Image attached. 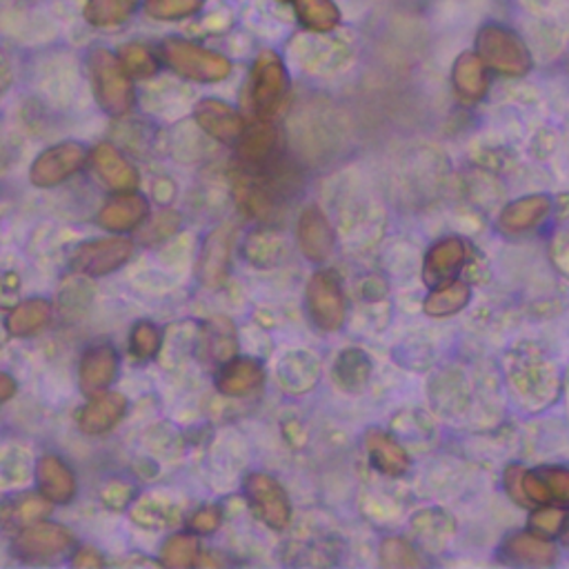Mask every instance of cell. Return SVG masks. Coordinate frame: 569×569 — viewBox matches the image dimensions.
I'll return each instance as SVG.
<instances>
[{"mask_svg":"<svg viewBox=\"0 0 569 569\" xmlns=\"http://www.w3.org/2000/svg\"><path fill=\"white\" fill-rule=\"evenodd\" d=\"M90 77L94 85L96 101L101 107L112 114V116H125L136 101L131 79L127 74V69L123 67L118 54L96 47L90 54Z\"/></svg>","mask_w":569,"mask_h":569,"instance_id":"obj_1","label":"cell"},{"mask_svg":"<svg viewBox=\"0 0 569 569\" xmlns=\"http://www.w3.org/2000/svg\"><path fill=\"white\" fill-rule=\"evenodd\" d=\"M161 56L178 77L198 83H221L232 74V62L217 51H209L183 38H167L161 45Z\"/></svg>","mask_w":569,"mask_h":569,"instance_id":"obj_2","label":"cell"},{"mask_svg":"<svg viewBox=\"0 0 569 569\" xmlns=\"http://www.w3.org/2000/svg\"><path fill=\"white\" fill-rule=\"evenodd\" d=\"M476 49H478V58L487 67L501 71V74L508 77H523L532 67V58L525 43L514 32L501 25H487L478 34Z\"/></svg>","mask_w":569,"mask_h":569,"instance_id":"obj_3","label":"cell"},{"mask_svg":"<svg viewBox=\"0 0 569 569\" xmlns=\"http://www.w3.org/2000/svg\"><path fill=\"white\" fill-rule=\"evenodd\" d=\"M307 312L316 327L334 332L342 327L347 316V303L342 294L340 278L329 271H316L307 284Z\"/></svg>","mask_w":569,"mask_h":569,"instance_id":"obj_4","label":"cell"},{"mask_svg":"<svg viewBox=\"0 0 569 569\" xmlns=\"http://www.w3.org/2000/svg\"><path fill=\"white\" fill-rule=\"evenodd\" d=\"M71 547H74V536H71V532L58 523L47 521H38L19 530V536L14 538L16 556L30 562L56 560L71 551Z\"/></svg>","mask_w":569,"mask_h":569,"instance_id":"obj_5","label":"cell"},{"mask_svg":"<svg viewBox=\"0 0 569 569\" xmlns=\"http://www.w3.org/2000/svg\"><path fill=\"white\" fill-rule=\"evenodd\" d=\"M252 105L260 118H269L278 112L290 81L280 58L271 51H263L254 65L252 74Z\"/></svg>","mask_w":569,"mask_h":569,"instance_id":"obj_6","label":"cell"},{"mask_svg":"<svg viewBox=\"0 0 569 569\" xmlns=\"http://www.w3.org/2000/svg\"><path fill=\"white\" fill-rule=\"evenodd\" d=\"M88 163V150L81 142H58L36 156L30 178L36 187H54L74 176Z\"/></svg>","mask_w":569,"mask_h":569,"instance_id":"obj_7","label":"cell"},{"mask_svg":"<svg viewBox=\"0 0 569 569\" xmlns=\"http://www.w3.org/2000/svg\"><path fill=\"white\" fill-rule=\"evenodd\" d=\"M133 254V243L123 236L94 239L71 254V267L83 276H105L120 269Z\"/></svg>","mask_w":569,"mask_h":569,"instance_id":"obj_8","label":"cell"},{"mask_svg":"<svg viewBox=\"0 0 569 569\" xmlns=\"http://www.w3.org/2000/svg\"><path fill=\"white\" fill-rule=\"evenodd\" d=\"M245 493L256 516L271 530H284L290 525V501L282 487L267 474H252L245 483Z\"/></svg>","mask_w":569,"mask_h":569,"instance_id":"obj_9","label":"cell"},{"mask_svg":"<svg viewBox=\"0 0 569 569\" xmlns=\"http://www.w3.org/2000/svg\"><path fill=\"white\" fill-rule=\"evenodd\" d=\"M194 120L207 136L225 142V146H232L245 131L243 116L232 105L219 98L198 101L194 107Z\"/></svg>","mask_w":569,"mask_h":569,"instance_id":"obj_10","label":"cell"},{"mask_svg":"<svg viewBox=\"0 0 569 569\" xmlns=\"http://www.w3.org/2000/svg\"><path fill=\"white\" fill-rule=\"evenodd\" d=\"M465 258H467V247L461 239L439 241L425 256V265H422L425 282L434 290L454 280V274L463 267Z\"/></svg>","mask_w":569,"mask_h":569,"instance_id":"obj_11","label":"cell"},{"mask_svg":"<svg viewBox=\"0 0 569 569\" xmlns=\"http://www.w3.org/2000/svg\"><path fill=\"white\" fill-rule=\"evenodd\" d=\"M118 374V353L109 345H96L85 351L79 379H81V390L88 396H96L107 392V387L116 381Z\"/></svg>","mask_w":569,"mask_h":569,"instance_id":"obj_12","label":"cell"},{"mask_svg":"<svg viewBox=\"0 0 569 569\" xmlns=\"http://www.w3.org/2000/svg\"><path fill=\"white\" fill-rule=\"evenodd\" d=\"M150 202L136 191H120L116 198L103 205L98 213V225L107 232H129L146 221Z\"/></svg>","mask_w":569,"mask_h":569,"instance_id":"obj_13","label":"cell"},{"mask_svg":"<svg viewBox=\"0 0 569 569\" xmlns=\"http://www.w3.org/2000/svg\"><path fill=\"white\" fill-rule=\"evenodd\" d=\"M36 483L40 493L54 506L69 503L77 496V476L60 456H43L36 463Z\"/></svg>","mask_w":569,"mask_h":569,"instance_id":"obj_14","label":"cell"},{"mask_svg":"<svg viewBox=\"0 0 569 569\" xmlns=\"http://www.w3.org/2000/svg\"><path fill=\"white\" fill-rule=\"evenodd\" d=\"M92 165L98 178L116 191H131L138 185L136 167L109 142H101L94 148Z\"/></svg>","mask_w":569,"mask_h":569,"instance_id":"obj_15","label":"cell"},{"mask_svg":"<svg viewBox=\"0 0 569 569\" xmlns=\"http://www.w3.org/2000/svg\"><path fill=\"white\" fill-rule=\"evenodd\" d=\"M299 245L303 254L314 260L323 263L334 247V234L329 221L318 207H307L299 219Z\"/></svg>","mask_w":569,"mask_h":569,"instance_id":"obj_16","label":"cell"},{"mask_svg":"<svg viewBox=\"0 0 569 569\" xmlns=\"http://www.w3.org/2000/svg\"><path fill=\"white\" fill-rule=\"evenodd\" d=\"M127 411V398L116 392H103L92 396V400L81 409L79 425L88 434H105Z\"/></svg>","mask_w":569,"mask_h":569,"instance_id":"obj_17","label":"cell"},{"mask_svg":"<svg viewBox=\"0 0 569 569\" xmlns=\"http://www.w3.org/2000/svg\"><path fill=\"white\" fill-rule=\"evenodd\" d=\"M549 209H551V202L547 196H543V194L525 196V198L510 202L501 211V217H498V225H501V230L508 234H521V232L536 228L547 217Z\"/></svg>","mask_w":569,"mask_h":569,"instance_id":"obj_18","label":"cell"},{"mask_svg":"<svg viewBox=\"0 0 569 569\" xmlns=\"http://www.w3.org/2000/svg\"><path fill=\"white\" fill-rule=\"evenodd\" d=\"M503 558L512 565L545 567L556 560V547L538 534L519 532L506 541Z\"/></svg>","mask_w":569,"mask_h":569,"instance_id":"obj_19","label":"cell"},{"mask_svg":"<svg viewBox=\"0 0 569 569\" xmlns=\"http://www.w3.org/2000/svg\"><path fill=\"white\" fill-rule=\"evenodd\" d=\"M51 508L54 503L47 501L43 493H23L0 508V521L10 530H23L49 516Z\"/></svg>","mask_w":569,"mask_h":569,"instance_id":"obj_20","label":"cell"},{"mask_svg":"<svg viewBox=\"0 0 569 569\" xmlns=\"http://www.w3.org/2000/svg\"><path fill=\"white\" fill-rule=\"evenodd\" d=\"M263 383V368L252 359H230L219 374V390L225 396H245Z\"/></svg>","mask_w":569,"mask_h":569,"instance_id":"obj_21","label":"cell"},{"mask_svg":"<svg viewBox=\"0 0 569 569\" xmlns=\"http://www.w3.org/2000/svg\"><path fill=\"white\" fill-rule=\"evenodd\" d=\"M456 92L467 101H478L487 92V77H485V62L478 58V54L465 51L454 62L452 74Z\"/></svg>","mask_w":569,"mask_h":569,"instance_id":"obj_22","label":"cell"},{"mask_svg":"<svg viewBox=\"0 0 569 569\" xmlns=\"http://www.w3.org/2000/svg\"><path fill=\"white\" fill-rule=\"evenodd\" d=\"M49 318H51V303L45 299H30L12 307L5 327L8 334L16 338H25L40 332L49 323Z\"/></svg>","mask_w":569,"mask_h":569,"instance_id":"obj_23","label":"cell"},{"mask_svg":"<svg viewBox=\"0 0 569 569\" xmlns=\"http://www.w3.org/2000/svg\"><path fill=\"white\" fill-rule=\"evenodd\" d=\"M472 299V290L461 280H450L441 288H434L432 294L425 299V314L432 318H445L458 314Z\"/></svg>","mask_w":569,"mask_h":569,"instance_id":"obj_24","label":"cell"},{"mask_svg":"<svg viewBox=\"0 0 569 569\" xmlns=\"http://www.w3.org/2000/svg\"><path fill=\"white\" fill-rule=\"evenodd\" d=\"M368 454H370L372 465L387 476H400L409 467V458H407L405 450L387 434H379V432L370 434Z\"/></svg>","mask_w":569,"mask_h":569,"instance_id":"obj_25","label":"cell"},{"mask_svg":"<svg viewBox=\"0 0 569 569\" xmlns=\"http://www.w3.org/2000/svg\"><path fill=\"white\" fill-rule=\"evenodd\" d=\"M131 519L148 530H165L178 521V510L170 503L159 501V498L146 496V498H138L133 503Z\"/></svg>","mask_w":569,"mask_h":569,"instance_id":"obj_26","label":"cell"},{"mask_svg":"<svg viewBox=\"0 0 569 569\" xmlns=\"http://www.w3.org/2000/svg\"><path fill=\"white\" fill-rule=\"evenodd\" d=\"M138 5V0H90L85 21L94 27H114L125 23Z\"/></svg>","mask_w":569,"mask_h":569,"instance_id":"obj_27","label":"cell"},{"mask_svg":"<svg viewBox=\"0 0 569 569\" xmlns=\"http://www.w3.org/2000/svg\"><path fill=\"white\" fill-rule=\"evenodd\" d=\"M228 260H230V236L223 230H219L209 236L205 245L202 278L211 284H217L228 271Z\"/></svg>","mask_w":569,"mask_h":569,"instance_id":"obj_28","label":"cell"},{"mask_svg":"<svg viewBox=\"0 0 569 569\" xmlns=\"http://www.w3.org/2000/svg\"><path fill=\"white\" fill-rule=\"evenodd\" d=\"M297 14L314 32H329L340 19L332 0H297Z\"/></svg>","mask_w":569,"mask_h":569,"instance_id":"obj_29","label":"cell"},{"mask_svg":"<svg viewBox=\"0 0 569 569\" xmlns=\"http://www.w3.org/2000/svg\"><path fill=\"white\" fill-rule=\"evenodd\" d=\"M123 67L127 69L129 77L136 79H152L159 71V58L152 54L150 47L140 43H127L120 47L118 54Z\"/></svg>","mask_w":569,"mask_h":569,"instance_id":"obj_30","label":"cell"},{"mask_svg":"<svg viewBox=\"0 0 569 569\" xmlns=\"http://www.w3.org/2000/svg\"><path fill=\"white\" fill-rule=\"evenodd\" d=\"M239 140H241V154L245 161H260L271 152L276 142V131L267 123H258L252 129L243 131Z\"/></svg>","mask_w":569,"mask_h":569,"instance_id":"obj_31","label":"cell"},{"mask_svg":"<svg viewBox=\"0 0 569 569\" xmlns=\"http://www.w3.org/2000/svg\"><path fill=\"white\" fill-rule=\"evenodd\" d=\"M198 556V538L194 534H174L163 545V565L165 567H189Z\"/></svg>","mask_w":569,"mask_h":569,"instance_id":"obj_32","label":"cell"},{"mask_svg":"<svg viewBox=\"0 0 569 569\" xmlns=\"http://www.w3.org/2000/svg\"><path fill=\"white\" fill-rule=\"evenodd\" d=\"M205 0H148L146 12L156 21H183L200 12Z\"/></svg>","mask_w":569,"mask_h":569,"instance_id":"obj_33","label":"cell"},{"mask_svg":"<svg viewBox=\"0 0 569 569\" xmlns=\"http://www.w3.org/2000/svg\"><path fill=\"white\" fill-rule=\"evenodd\" d=\"M161 329L150 323V321H140L133 325L131 329V336H129V347H131V353L136 356V359H152V356L159 353L161 349Z\"/></svg>","mask_w":569,"mask_h":569,"instance_id":"obj_34","label":"cell"},{"mask_svg":"<svg viewBox=\"0 0 569 569\" xmlns=\"http://www.w3.org/2000/svg\"><path fill=\"white\" fill-rule=\"evenodd\" d=\"M92 301V290L85 288L83 280L69 282L60 294V312L65 318H77L81 316Z\"/></svg>","mask_w":569,"mask_h":569,"instance_id":"obj_35","label":"cell"},{"mask_svg":"<svg viewBox=\"0 0 569 569\" xmlns=\"http://www.w3.org/2000/svg\"><path fill=\"white\" fill-rule=\"evenodd\" d=\"M549 501H556L562 508H569V469L565 467H543L538 469Z\"/></svg>","mask_w":569,"mask_h":569,"instance_id":"obj_36","label":"cell"},{"mask_svg":"<svg viewBox=\"0 0 569 569\" xmlns=\"http://www.w3.org/2000/svg\"><path fill=\"white\" fill-rule=\"evenodd\" d=\"M211 353L213 359L219 361H230L234 359V329L228 325V323H213L211 325Z\"/></svg>","mask_w":569,"mask_h":569,"instance_id":"obj_37","label":"cell"},{"mask_svg":"<svg viewBox=\"0 0 569 569\" xmlns=\"http://www.w3.org/2000/svg\"><path fill=\"white\" fill-rule=\"evenodd\" d=\"M565 523V514L560 510H554V508H545V510H538L532 514L530 519V530L543 538L547 536H556L560 532Z\"/></svg>","mask_w":569,"mask_h":569,"instance_id":"obj_38","label":"cell"},{"mask_svg":"<svg viewBox=\"0 0 569 569\" xmlns=\"http://www.w3.org/2000/svg\"><path fill=\"white\" fill-rule=\"evenodd\" d=\"M219 525H221V514H219V510H213V508L198 510L191 516V530L196 534H211V532L219 530Z\"/></svg>","mask_w":569,"mask_h":569,"instance_id":"obj_39","label":"cell"},{"mask_svg":"<svg viewBox=\"0 0 569 569\" xmlns=\"http://www.w3.org/2000/svg\"><path fill=\"white\" fill-rule=\"evenodd\" d=\"M19 290H21V280L14 274H5L0 278V307H14Z\"/></svg>","mask_w":569,"mask_h":569,"instance_id":"obj_40","label":"cell"},{"mask_svg":"<svg viewBox=\"0 0 569 569\" xmlns=\"http://www.w3.org/2000/svg\"><path fill=\"white\" fill-rule=\"evenodd\" d=\"M129 493H131L129 487H125V485H120V483H112V485H107V487L103 489V501H105V506H109V508H114V510H120V508L127 506Z\"/></svg>","mask_w":569,"mask_h":569,"instance_id":"obj_41","label":"cell"},{"mask_svg":"<svg viewBox=\"0 0 569 569\" xmlns=\"http://www.w3.org/2000/svg\"><path fill=\"white\" fill-rule=\"evenodd\" d=\"M71 565L81 567V569H92V567H103L105 560H103L101 551H96L92 547H83L81 551L74 554V558H71Z\"/></svg>","mask_w":569,"mask_h":569,"instance_id":"obj_42","label":"cell"},{"mask_svg":"<svg viewBox=\"0 0 569 569\" xmlns=\"http://www.w3.org/2000/svg\"><path fill=\"white\" fill-rule=\"evenodd\" d=\"M16 394V381L14 376L0 372V405L8 403Z\"/></svg>","mask_w":569,"mask_h":569,"instance_id":"obj_43","label":"cell"},{"mask_svg":"<svg viewBox=\"0 0 569 569\" xmlns=\"http://www.w3.org/2000/svg\"><path fill=\"white\" fill-rule=\"evenodd\" d=\"M12 83V65L8 60V56L0 49V94H3Z\"/></svg>","mask_w":569,"mask_h":569,"instance_id":"obj_44","label":"cell"},{"mask_svg":"<svg viewBox=\"0 0 569 569\" xmlns=\"http://www.w3.org/2000/svg\"><path fill=\"white\" fill-rule=\"evenodd\" d=\"M0 345H3V332H0Z\"/></svg>","mask_w":569,"mask_h":569,"instance_id":"obj_45","label":"cell"},{"mask_svg":"<svg viewBox=\"0 0 569 569\" xmlns=\"http://www.w3.org/2000/svg\"><path fill=\"white\" fill-rule=\"evenodd\" d=\"M280 3H288V0H280Z\"/></svg>","mask_w":569,"mask_h":569,"instance_id":"obj_46","label":"cell"},{"mask_svg":"<svg viewBox=\"0 0 569 569\" xmlns=\"http://www.w3.org/2000/svg\"><path fill=\"white\" fill-rule=\"evenodd\" d=\"M567 541H569V532H567Z\"/></svg>","mask_w":569,"mask_h":569,"instance_id":"obj_47","label":"cell"}]
</instances>
